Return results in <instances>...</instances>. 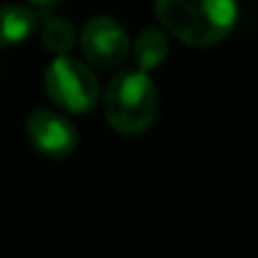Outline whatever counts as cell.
<instances>
[{
    "instance_id": "4",
    "label": "cell",
    "mask_w": 258,
    "mask_h": 258,
    "mask_svg": "<svg viewBox=\"0 0 258 258\" xmlns=\"http://www.w3.org/2000/svg\"><path fill=\"white\" fill-rule=\"evenodd\" d=\"M81 51L96 69H116L129 56V38L119 21L109 16L91 18L81 33Z\"/></svg>"
},
{
    "instance_id": "9",
    "label": "cell",
    "mask_w": 258,
    "mask_h": 258,
    "mask_svg": "<svg viewBox=\"0 0 258 258\" xmlns=\"http://www.w3.org/2000/svg\"><path fill=\"white\" fill-rule=\"evenodd\" d=\"M33 3H38V6H51V3H58V0H33Z\"/></svg>"
},
{
    "instance_id": "7",
    "label": "cell",
    "mask_w": 258,
    "mask_h": 258,
    "mask_svg": "<svg viewBox=\"0 0 258 258\" xmlns=\"http://www.w3.org/2000/svg\"><path fill=\"white\" fill-rule=\"evenodd\" d=\"M167 51H170V43L160 28H145L135 41V61L142 71L157 69L167 58Z\"/></svg>"
},
{
    "instance_id": "2",
    "label": "cell",
    "mask_w": 258,
    "mask_h": 258,
    "mask_svg": "<svg viewBox=\"0 0 258 258\" xmlns=\"http://www.w3.org/2000/svg\"><path fill=\"white\" fill-rule=\"evenodd\" d=\"M157 109V86L145 71H121L109 81L104 94V114L119 135L145 132L155 121Z\"/></svg>"
},
{
    "instance_id": "5",
    "label": "cell",
    "mask_w": 258,
    "mask_h": 258,
    "mask_svg": "<svg viewBox=\"0 0 258 258\" xmlns=\"http://www.w3.org/2000/svg\"><path fill=\"white\" fill-rule=\"evenodd\" d=\"M26 132L31 145L36 147V152H41L43 157L51 160H63L69 155H74L76 145H79V135H76V126L48 109H36L28 121H26Z\"/></svg>"
},
{
    "instance_id": "1",
    "label": "cell",
    "mask_w": 258,
    "mask_h": 258,
    "mask_svg": "<svg viewBox=\"0 0 258 258\" xmlns=\"http://www.w3.org/2000/svg\"><path fill=\"white\" fill-rule=\"evenodd\" d=\"M162 28L187 46L223 41L238 18L235 0H155Z\"/></svg>"
},
{
    "instance_id": "6",
    "label": "cell",
    "mask_w": 258,
    "mask_h": 258,
    "mask_svg": "<svg viewBox=\"0 0 258 258\" xmlns=\"http://www.w3.org/2000/svg\"><path fill=\"white\" fill-rule=\"evenodd\" d=\"M36 11L26 6H0V46H13L26 41L38 28Z\"/></svg>"
},
{
    "instance_id": "3",
    "label": "cell",
    "mask_w": 258,
    "mask_h": 258,
    "mask_svg": "<svg viewBox=\"0 0 258 258\" xmlns=\"http://www.w3.org/2000/svg\"><path fill=\"white\" fill-rule=\"evenodd\" d=\"M43 81L48 96L71 114H86L99 101V81L94 71L69 53L53 58Z\"/></svg>"
},
{
    "instance_id": "8",
    "label": "cell",
    "mask_w": 258,
    "mask_h": 258,
    "mask_svg": "<svg viewBox=\"0 0 258 258\" xmlns=\"http://www.w3.org/2000/svg\"><path fill=\"white\" fill-rule=\"evenodd\" d=\"M41 38H43V46L56 53V56H63L74 48V41H76V33H74V26L61 18V16H43L41 21Z\"/></svg>"
}]
</instances>
